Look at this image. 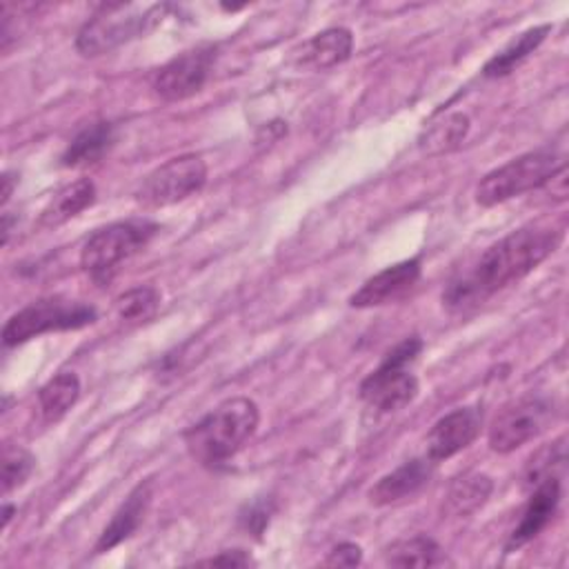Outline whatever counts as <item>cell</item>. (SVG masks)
Masks as SVG:
<instances>
[{
	"label": "cell",
	"instance_id": "obj_1",
	"mask_svg": "<svg viewBox=\"0 0 569 569\" xmlns=\"http://www.w3.org/2000/svg\"><path fill=\"white\" fill-rule=\"evenodd\" d=\"M565 236L562 224H527L493 242L465 273L442 291V305L467 309L485 302L496 291L522 280L547 260Z\"/></svg>",
	"mask_w": 569,
	"mask_h": 569
},
{
	"label": "cell",
	"instance_id": "obj_2",
	"mask_svg": "<svg viewBox=\"0 0 569 569\" xmlns=\"http://www.w3.org/2000/svg\"><path fill=\"white\" fill-rule=\"evenodd\" d=\"M258 422L260 411L251 398H227L184 431L187 451L202 467H220L251 440Z\"/></svg>",
	"mask_w": 569,
	"mask_h": 569
},
{
	"label": "cell",
	"instance_id": "obj_3",
	"mask_svg": "<svg viewBox=\"0 0 569 569\" xmlns=\"http://www.w3.org/2000/svg\"><path fill=\"white\" fill-rule=\"evenodd\" d=\"M156 222L149 220H120L96 229L80 249L82 271L98 284H107L122 262L142 251L153 233Z\"/></svg>",
	"mask_w": 569,
	"mask_h": 569
},
{
	"label": "cell",
	"instance_id": "obj_4",
	"mask_svg": "<svg viewBox=\"0 0 569 569\" xmlns=\"http://www.w3.org/2000/svg\"><path fill=\"white\" fill-rule=\"evenodd\" d=\"M422 349L418 336L405 338L382 362L360 382V398L380 413H393L405 409L418 396V378L407 369Z\"/></svg>",
	"mask_w": 569,
	"mask_h": 569
},
{
	"label": "cell",
	"instance_id": "obj_5",
	"mask_svg": "<svg viewBox=\"0 0 569 569\" xmlns=\"http://www.w3.org/2000/svg\"><path fill=\"white\" fill-rule=\"evenodd\" d=\"M167 4H151L136 11L131 4H104L78 31L76 49L82 56H102L116 47L149 33L164 16Z\"/></svg>",
	"mask_w": 569,
	"mask_h": 569
},
{
	"label": "cell",
	"instance_id": "obj_6",
	"mask_svg": "<svg viewBox=\"0 0 569 569\" xmlns=\"http://www.w3.org/2000/svg\"><path fill=\"white\" fill-rule=\"evenodd\" d=\"M98 311L80 300H69L62 296H49L33 300L31 305L16 311L2 327L4 347H18L42 333L69 331L93 325Z\"/></svg>",
	"mask_w": 569,
	"mask_h": 569
},
{
	"label": "cell",
	"instance_id": "obj_7",
	"mask_svg": "<svg viewBox=\"0 0 569 569\" xmlns=\"http://www.w3.org/2000/svg\"><path fill=\"white\" fill-rule=\"evenodd\" d=\"M565 164L553 151L538 149L522 153L498 169L489 171L476 187V202L480 207H496L511 198H518L527 191L540 189L547 184L551 173Z\"/></svg>",
	"mask_w": 569,
	"mask_h": 569
},
{
	"label": "cell",
	"instance_id": "obj_8",
	"mask_svg": "<svg viewBox=\"0 0 569 569\" xmlns=\"http://www.w3.org/2000/svg\"><path fill=\"white\" fill-rule=\"evenodd\" d=\"M558 418V407L547 396H522L505 405L489 427V447L498 453H511L538 438Z\"/></svg>",
	"mask_w": 569,
	"mask_h": 569
},
{
	"label": "cell",
	"instance_id": "obj_9",
	"mask_svg": "<svg viewBox=\"0 0 569 569\" xmlns=\"http://www.w3.org/2000/svg\"><path fill=\"white\" fill-rule=\"evenodd\" d=\"M204 184L207 164L202 156L182 153L149 171L136 189V200L149 209L169 207L200 193Z\"/></svg>",
	"mask_w": 569,
	"mask_h": 569
},
{
	"label": "cell",
	"instance_id": "obj_10",
	"mask_svg": "<svg viewBox=\"0 0 569 569\" xmlns=\"http://www.w3.org/2000/svg\"><path fill=\"white\" fill-rule=\"evenodd\" d=\"M216 62V47L213 44H198L171 58L162 64L153 78V89L162 100L176 102L191 98L198 93Z\"/></svg>",
	"mask_w": 569,
	"mask_h": 569
},
{
	"label": "cell",
	"instance_id": "obj_11",
	"mask_svg": "<svg viewBox=\"0 0 569 569\" xmlns=\"http://www.w3.org/2000/svg\"><path fill=\"white\" fill-rule=\"evenodd\" d=\"M420 271H422V260L418 256L400 260L391 267H385L382 271L367 278L360 284V289L351 293L349 305L356 309H371V307L396 302L416 287Z\"/></svg>",
	"mask_w": 569,
	"mask_h": 569
},
{
	"label": "cell",
	"instance_id": "obj_12",
	"mask_svg": "<svg viewBox=\"0 0 569 569\" xmlns=\"http://www.w3.org/2000/svg\"><path fill=\"white\" fill-rule=\"evenodd\" d=\"M482 413L476 407H458L433 422L427 433V458L436 465L467 449L480 433Z\"/></svg>",
	"mask_w": 569,
	"mask_h": 569
},
{
	"label": "cell",
	"instance_id": "obj_13",
	"mask_svg": "<svg viewBox=\"0 0 569 569\" xmlns=\"http://www.w3.org/2000/svg\"><path fill=\"white\" fill-rule=\"evenodd\" d=\"M560 498H562V487L558 476H549L538 485H533V493L507 540V551L520 549L522 545L533 540L556 516Z\"/></svg>",
	"mask_w": 569,
	"mask_h": 569
},
{
	"label": "cell",
	"instance_id": "obj_14",
	"mask_svg": "<svg viewBox=\"0 0 569 569\" xmlns=\"http://www.w3.org/2000/svg\"><path fill=\"white\" fill-rule=\"evenodd\" d=\"M436 462L425 458H411L396 467L393 471L385 473L371 489H369V502L378 507H387L400 500H407L416 496L420 489H425L433 476Z\"/></svg>",
	"mask_w": 569,
	"mask_h": 569
},
{
	"label": "cell",
	"instance_id": "obj_15",
	"mask_svg": "<svg viewBox=\"0 0 569 569\" xmlns=\"http://www.w3.org/2000/svg\"><path fill=\"white\" fill-rule=\"evenodd\" d=\"M151 498H153V480L147 478V480L138 482L129 491V496L122 500V505L116 509V513L111 516L109 525L102 529V533L96 542V553H104V551L118 547L120 542H124L127 538H131L136 533V529L140 527V522L144 520Z\"/></svg>",
	"mask_w": 569,
	"mask_h": 569
},
{
	"label": "cell",
	"instance_id": "obj_16",
	"mask_svg": "<svg viewBox=\"0 0 569 569\" xmlns=\"http://www.w3.org/2000/svg\"><path fill=\"white\" fill-rule=\"evenodd\" d=\"M96 200V184L89 178H80L51 196L47 207L40 211L38 224L44 229H53L76 218L80 211L91 207Z\"/></svg>",
	"mask_w": 569,
	"mask_h": 569
},
{
	"label": "cell",
	"instance_id": "obj_17",
	"mask_svg": "<svg viewBox=\"0 0 569 569\" xmlns=\"http://www.w3.org/2000/svg\"><path fill=\"white\" fill-rule=\"evenodd\" d=\"M116 142L111 122H93L78 131L62 153V167H84L98 162Z\"/></svg>",
	"mask_w": 569,
	"mask_h": 569
},
{
	"label": "cell",
	"instance_id": "obj_18",
	"mask_svg": "<svg viewBox=\"0 0 569 569\" xmlns=\"http://www.w3.org/2000/svg\"><path fill=\"white\" fill-rule=\"evenodd\" d=\"M353 49V33L345 27H329L316 33L302 49V62L313 69H331L342 64Z\"/></svg>",
	"mask_w": 569,
	"mask_h": 569
},
{
	"label": "cell",
	"instance_id": "obj_19",
	"mask_svg": "<svg viewBox=\"0 0 569 569\" xmlns=\"http://www.w3.org/2000/svg\"><path fill=\"white\" fill-rule=\"evenodd\" d=\"M491 491L493 480L487 473H465L449 485L442 509L453 518L471 516L489 500Z\"/></svg>",
	"mask_w": 569,
	"mask_h": 569
},
{
	"label": "cell",
	"instance_id": "obj_20",
	"mask_svg": "<svg viewBox=\"0 0 569 569\" xmlns=\"http://www.w3.org/2000/svg\"><path fill=\"white\" fill-rule=\"evenodd\" d=\"M549 31H551V24H538V27L522 31L516 40H511L505 49H500L493 58L487 60V64L482 67V76L485 78H502V76L511 73L545 42Z\"/></svg>",
	"mask_w": 569,
	"mask_h": 569
},
{
	"label": "cell",
	"instance_id": "obj_21",
	"mask_svg": "<svg viewBox=\"0 0 569 569\" xmlns=\"http://www.w3.org/2000/svg\"><path fill=\"white\" fill-rule=\"evenodd\" d=\"M80 398V378L73 371H60L38 391V409L44 422H58Z\"/></svg>",
	"mask_w": 569,
	"mask_h": 569
},
{
	"label": "cell",
	"instance_id": "obj_22",
	"mask_svg": "<svg viewBox=\"0 0 569 569\" xmlns=\"http://www.w3.org/2000/svg\"><path fill=\"white\" fill-rule=\"evenodd\" d=\"M385 562L391 567H438L447 562V556L433 538L418 533L391 542L385 549Z\"/></svg>",
	"mask_w": 569,
	"mask_h": 569
},
{
	"label": "cell",
	"instance_id": "obj_23",
	"mask_svg": "<svg viewBox=\"0 0 569 569\" xmlns=\"http://www.w3.org/2000/svg\"><path fill=\"white\" fill-rule=\"evenodd\" d=\"M469 116L462 111L449 113L442 120L433 122L420 138H418V147L422 153L427 156H440V153H449L453 149L460 147V142L467 138L469 133Z\"/></svg>",
	"mask_w": 569,
	"mask_h": 569
},
{
	"label": "cell",
	"instance_id": "obj_24",
	"mask_svg": "<svg viewBox=\"0 0 569 569\" xmlns=\"http://www.w3.org/2000/svg\"><path fill=\"white\" fill-rule=\"evenodd\" d=\"M160 307V291L149 284L133 287L116 298V313L122 322H144L156 316Z\"/></svg>",
	"mask_w": 569,
	"mask_h": 569
},
{
	"label": "cell",
	"instance_id": "obj_25",
	"mask_svg": "<svg viewBox=\"0 0 569 569\" xmlns=\"http://www.w3.org/2000/svg\"><path fill=\"white\" fill-rule=\"evenodd\" d=\"M36 467V458L22 447H4L2 451V491L9 493L27 482Z\"/></svg>",
	"mask_w": 569,
	"mask_h": 569
},
{
	"label": "cell",
	"instance_id": "obj_26",
	"mask_svg": "<svg viewBox=\"0 0 569 569\" xmlns=\"http://www.w3.org/2000/svg\"><path fill=\"white\" fill-rule=\"evenodd\" d=\"M565 438H558L553 445L545 447L542 451H538L529 465H527V471H525V482L529 487L538 485L540 480L549 478V476H556L553 469L556 467H562L565 465Z\"/></svg>",
	"mask_w": 569,
	"mask_h": 569
},
{
	"label": "cell",
	"instance_id": "obj_27",
	"mask_svg": "<svg viewBox=\"0 0 569 569\" xmlns=\"http://www.w3.org/2000/svg\"><path fill=\"white\" fill-rule=\"evenodd\" d=\"M273 513V505L271 500H256L251 505H247L240 511V525L244 531L260 536L264 531V527L269 525V518Z\"/></svg>",
	"mask_w": 569,
	"mask_h": 569
},
{
	"label": "cell",
	"instance_id": "obj_28",
	"mask_svg": "<svg viewBox=\"0 0 569 569\" xmlns=\"http://www.w3.org/2000/svg\"><path fill=\"white\" fill-rule=\"evenodd\" d=\"M360 562H362V549L356 542H340L325 558L327 567H356Z\"/></svg>",
	"mask_w": 569,
	"mask_h": 569
},
{
	"label": "cell",
	"instance_id": "obj_29",
	"mask_svg": "<svg viewBox=\"0 0 569 569\" xmlns=\"http://www.w3.org/2000/svg\"><path fill=\"white\" fill-rule=\"evenodd\" d=\"M198 565H209V567H249V565H253V558L247 551H242V549H227V551H220L213 558L200 560Z\"/></svg>",
	"mask_w": 569,
	"mask_h": 569
},
{
	"label": "cell",
	"instance_id": "obj_30",
	"mask_svg": "<svg viewBox=\"0 0 569 569\" xmlns=\"http://www.w3.org/2000/svg\"><path fill=\"white\" fill-rule=\"evenodd\" d=\"M13 184H18V176H13L11 171L2 173V204L9 202L11 193H13Z\"/></svg>",
	"mask_w": 569,
	"mask_h": 569
},
{
	"label": "cell",
	"instance_id": "obj_31",
	"mask_svg": "<svg viewBox=\"0 0 569 569\" xmlns=\"http://www.w3.org/2000/svg\"><path fill=\"white\" fill-rule=\"evenodd\" d=\"M13 505H4V509H2V527H7L9 525V520H11V516H13Z\"/></svg>",
	"mask_w": 569,
	"mask_h": 569
}]
</instances>
